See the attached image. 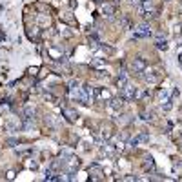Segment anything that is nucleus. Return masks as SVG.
<instances>
[{
  "label": "nucleus",
  "instance_id": "f8f14e48",
  "mask_svg": "<svg viewBox=\"0 0 182 182\" xmlns=\"http://www.w3.org/2000/svg\"><path fill=\"white\" fill-rule=\"evenodd\" d=\"M173 166H175V170H182V162H179V160H175Z\"/></svg>",
  "mask_w": 182,
  "mask_h": 182
},
{
  "label": "nucleus",
  "instance_id": "4468645a",
  "mask_svg": "<svg viewBox=\"0 0 182 182\" xmlns=\"http://www.w3.org/2000/svg\"><path fill=\"white\" fill-rule=\"evenodd\" d=\"M17 142H18V140H17V138H9V140H8V144H9L11 147H13V146H15Z\"/></svg>",
  "mask_w": 182,
  "mask_h": 182
},
{
  "label": "nucleus",
  "instance_id": "1a4fd4ad",
  "mask_svg": "<svg viewBox=\"0 0 182 182\" xmlns=\"http://www.w3.org/2000/svg\"><path fill=\"white\" fill-rule=\"evenodd\" d=\"M155 44H157V48H158V49H164V51L167 49V42H166V38H164V40H157Z\"/></svg>",
  "mask_w": 182,
  "mask_h": 182
},
{
  "label": "nucleus",
  "instance_id": "6e6552de",
  "mask_svg": "<svg viewBox=\"0 0 182 182\" xmlns=\"http://www.w3.org/2000/svg\"><path fill=\"white\" fill-rule=\"evenodd\" d=\"M26 117H28V118H31L33 115H35V107H33V106H26Z\"/></svg>",
  "mask_w": 182,
  "mask_h": 182
},
{
  "label": "nucleus",
  "instance_id": "0eeeda50",
  "mask_svg": "<svg viewBox=\"0 0 182 182\" xmlns=\"http://www.w3.org/2000/svg\"><path fill=\"white\" fill-rule=\"evenodd\" d=\"M64 115H67V118H69L71 120V122H75V120H77V113L75 111H73V109H64Z\"/></svg>",
  "mask_w": 182,
  "mask_h": 182
},
{
  "label": "nucleus",
  "instance_id": "9b49d317",
  "mask_svg": "<svg viewBox=\"0 0 182 182\" xmlns=\"http://www.w3.org/2000/svg\"><path fill=\"white\" fill-rule=\"evenodd\" d=\"M180 29H182V24H175L173 33H175V35H179V33H180Z\"/></svg>",
  "mask_w": 182,
  "mask_h": 182
},
{
  "label": "nucleus",
  "instance_id": "7ed1b4c3",
  "mask_svg": "<svg viewBox=\"0 0 182 182\" xmlns=\"http://www.w3.org/2000/svg\"><path fill=\"white\" fill-rule=\"evenodd\" d=\"M149 35H151L149 26H147V24H142V26H138L137 33H135V38H144V37H149Z\"/></svg>",
  "mask_w": 182,
  "mask_h": 182
},
{
  "label": "nucleus",
  "instance_id": "423d86ee",
  "mask_svg": "<svg viewBox=\"0 0 182 182\" xmlns=\"http://www.w3.org/2000/svg\"><path fill=\"white\" fill-rule=\"evenodd\" d=\"M102 13L104 15H113V13H115V8H113L111 4H104L102 6Z\"/></svg>",
  "mask_w": 182,
  "mask_h": 182
},
{
  "label": "nucleus",
  "instance_id": "20e7f679",
  "mask_svg": "<svg viewBox=\"0 0 182 182\" xmlns=\"http://www.w3.org/2000/svg\"><path fill=\"white\" fill-rule=\"evenodd\" d=\"M144 73H146V71H144ZM144 78H146V80H147L149 84H155V82L158 80V71H157V69H151V71H147L146 75H144Z\"/></svg>",
  "mask_w": 182,
  "mask_h": 182
},
{
  "label": "nucleus",
  "instance_id": "ddd939ff",
  "mask_svg": "<svg viewBox=\"0 0 182 182\" xmlns=\"http://www.w3.org/2000/svg\"><path fill=\"white\" fill-rule=\"evenodd\" d=\"M6 177H8V180H13V179H15V171H8Z\"/></svg>",
  "mask_w": 182,
  "mask_h": 182
},
{
  "label": "nucleus",
  "instance_id": "39448f33",
  "mask_svg": "<svg viewBox=\"0 0 182 182\" xmlns=\"http://www.w3.org/2000/svg\"><path fill=\"white\" fill-rule=\"evenodd\" d=\"M122 106H124V98L122 97H120V98H111V102H109L111 109H120Z\"/></svg>",
  "mask_w": 182,
  "mask_h": 182
},
{
  "label": "nucleus",
  "instance_id": "f03ea898",
  "mask_svg": "<svg viewBox=\"0 0 182 182\" xmlns=\"http://www.w3.org/2000/svg\"><path fill=\"white\" fill-rule=\"evenodd\" d=\"M131 69H133L135 73H144V71L147 69L146 60H144V58H140V57L133 58V62H131Z\"/></svg>",
  "mask_w": 182,
  "mask_h": 182
},
{
  "label": "nucleus",
  "instance_id": "9d476101",
  "mask_svg": "<svg viewBox=\"0 0 182 182\" xmlns=\"http://www.w3.org/2000/svg\"><path fill=\"white\" fill-rule=\"evenodd\" d=\"M144 167H146V170H147V167H149V170H153V160H151V158H146Z\"/></svg>",
  "mask_w": 182,
  "mask_h": 182
},
{
  "label": "nucleus",
  "instance_id": "2eb2a0df",
  "mask_svg": "<svg viewBox=\"0 0 182 182\" xmlns=\"http://www.w3.org/2000/svg\"><path fill=\"white\" fill-rule=\"evenodd\" d=\"M95 2H102V0H95Z\"/></svg>",
  "mask_w": 182,
  "mask_h": 182
},
{
  "label": "nucleus",
  "instance_id": "f257e3e1",
  "mask_svg": "<svg viewBox=\"0 0 182 182\" xmlns=\"http://www.w3.org/2000/svg\"><path fill=\"white\" fill-rule=\"evenodd\" d=\"M120 89H122V98H124V100H133L135 97L138 95L137 87H133L131 84H126V86L120 87Z\"/></svg>",
  "mask_w": 182,
  "mask_h": 182
}]
</instances>
